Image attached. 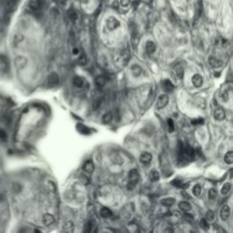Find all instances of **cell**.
<instances>
[{
  "label": "cell",
  "instance_id": "14",
  "mask_svg": "<svg viewBox=\"0 0 233 233\" xmlns=\"http://www.w3.org/2000/svg\"><path fill=\"white\" fill-rule=\"evenodd\" d=\"M94 168H95V166H94V163L91 160H88L83 166V169L87 173H92L94 171Z\"/></svg>",
  "mask_w": 233,
  "mask_h": 233
},
{
  "label": "cell",
  "instance_id": "13",
  "mask_svg": "<svg viewBox=\"0 0 233 233\" xmlns=\"http://www.w3.org/2000/svg\"><path fill=\"white\" fill-rule=\"evenodd\" d=\"M162 86H163V89L165 91L167 92H171V91H173L174 89V85L171 83L170 80L168 79H166L162 82Z\"/></svg>",
  "mask_w": 233,
  "mask_h": 233
},
{
  "label": "cell",
  "instance_id": "39",
  "mask_svg": "<svg viewBox=\"0 0 233 233\" xmlns=\"http://www.w3.org/2000/svg\"><path fill=\"white\" fill-rule=\"evenodd\" d=\"M191 122L193 125H202L204 123V120L202 118H199V119H193Z\"/></svg>",
  "mask_w": 233,
  "mask_h": 233
},
{
  "label": "cell",
  "instance_id": "31",
  "mask_svg": "<svg viewBox=\"0 0 233 233\" xmlns=\"http://www.w3.org/2000/svg\"><path fill=\"white\" fill-rule=\"evenodd\" d=\"M78 62L80 65L82 66H85L86 64H87V56H86L85 52H81L80 56H79V58H78Z\"/></svg>",
  "mask_w": 233,
  "mask_h": 233
},
{
  "label": "cell",
  "instance_id": "12",
  "mask_svg": "<svg viewBox=\"0 0 233 233\" xmlns=\"http://www.w3.org/2000/svg\"><path fill=\"white\" fill-rule=\"evenodd\" d=\"M29 7L34 10V11H38L41 7V1L40 0H30L28 3Z\"/></svg>",
  "mask_w": 233,
  "mask_h": 233
},
{
  "label": "cell",
  "instance_id": "7",
  "mask_svg": "<svg viewBox=\"0 0 233 233\" xmlns=\"http://www.w3.org/2000/svg\"><path fill=\"white\" fill-rule=\"evenodd\" d=\"M59 82V77L57 73H52L51 75H49V77L47 78V84L50 87H54V86H57Z\"/></svg>",
  "mask_w": 233,
  "mask_h": 233
},
{
  "label": "cell",
  "instance_id": "28",
  "mask_svg": "<svg viewBox=\"0 0 233 233\" xmlns=\"http://www.w3.org/2000/svg\"><path fill=\"white\" fill-rule=\"evenodd\" d=\"M172 185H174V186H176V187H179V188H181V189H186V188H188V184H184L182 181H180V180H179V179H174L173 181H172Z\"/></svg>",
  "mask_w": 233,
  "mask_h": 233
},
{
  "label": "cell",
  "instance_id": "38",
  "mask_svg": "<svg viewBox=\"0 0 233 233\" xmlns=\"http://www.w3.org/2000/svg\"><path fill=\"white\" fill-rule=\"evenodd\" d=\"M168 130L169 132H173L174 131V123H173V120L172 119H168Z\"/></svg>",
  "mask_w": 233,
  "mask_h": 233
},
{
  "label": "cell",
  "instance_id": "1",
  "mask_svg": "<svg viewBox=\"0 0 233 233\" xmlns=\"http://www.w3.org/2000/svg\"><path fill=\"white\" fill-rule=\"evenodd\" d=\"M139 179V171L136 168L131 169L128 172V188L129 189H132L135 186L137 185V183Z\"/></svg>",
  "mask_w": 233,
  "mask_h": 233
},
{
  "label": "cell",
  "instance_id": "9",
  "mask_svg": "<svg viewBox=\"0 0 233 233\" xmlns=\"http://www.w3.org/2000/svg\"><path fill=\"white\" fill-rule=\"evenodd\" d=\"M226 115H225V111H224V109L221 108V107H218L215 109V111H214V118L216 120H223L225 118Z\"/></svg>",
  "mask_w": 233,
  "mask_h": 233
},
{
  "label": "cell",
  "instance_id": "23",
  "mask_svg": "<svg viewBox=\"0 0 233 233\" xmlns=\"http://www.w3.org/2000/svg\"><path fill=\"white\" fill-rule=\"evenodd\" d=\"M150 179L152 182H156L159 179V173L157 170H151L150 173Z\"/></svg>",
  "mask_w": 233,
  "mask_h": 233
},
{
  "label": "cell",
  "instance_id": "2",
  "mask_svg": "<svg viewBox=\"0 0 233 233\" xmlns=\"http://www.w3.org/2000/svg\"><path fill=\"white\" fill-rule=\"evenodd\" d=\"M106 26H107V28L110 31H113L115 29H117L119 26H120V23L119 21L114 17H109L107 18L106 20Z\"/></svg>",
  "mask_w": 233,
  "mask_h": 233
},
{
  "label": "cell",
  "instance_id": "40",
  "mask_svg": "<svg viewBox=\"0 0 233 233\" xmlns=\"http://www.w3.org/2000/svg\"><path fill=\"white\" fill-rule=\"evenodd\" d=\"M120 5L123 7H128L130 5V0H120Z\"/></svg>",
  "mask_w": 233,
  "mask_h": 233
},
{
  "label": "cell",
  "instance_id": "17",
  "mask_svg": "<svg viewBox=\"0 0 233 233\" xmlns=\"http://www.w3.org/2000/svg\"><path fill=\"white\" fill-rule=\"evenodd\" d=\"M100 215L102 218H110V217H112L113 213L111 211V210H109L108 208H102L101 210H100Z\"/></svg>",
  "mask_w": 233,
  "mask_h": 233
},
{
  "label": "cell",
  "instance_id": "37",
  "mask_svg": "<svg viewBox=\"0 0 233 233\" xmlns=\"http://www.w3.org/2000/svg\"><path fill=\"white\" fill-rule=\"evenodd\" d=\"M7 139V134L2 128H0V141H6Z\"/></svg>",
  "mask_w": 233,
  "mask_h": 233
},
{
  "label": "cell",
  "instance_id": "19",
  "mask_svg": "<svg viewBox=\"0 0 233 233\" xmlns=\"http://www.w3.org/2000/svg\"><path fill=\"white\" fill-rule=\"evenodd\" d=\"M175 199H173V198H166V199H163L161 201H160V203L163 205V206H165V207H171L172 206L174 203H175Z\"/></svg>",
  "mask_w": 233,
  "mask_h": 233
},
{
  "label": "cell",
  "instance_id": "34",
  "mask_svg": "<svg viewBox=\"0 0 233 233\" xmlns=\"http://www.w3.org/2000/svg\"><path fill=\"white\" fill-rule=\"evenodd\" d=\"M214 218H215V215H214V212L212 210H208L206 213V220L207 221H213Z\"/></svg>",
  "mask_w": 233,
  "mask_h": 233
},
{
  "label": "cell",
  "instance_id": "18",
  "mask_svg": "<svg viewBox=\"0 0 233 233\" xmlns=\"http://www.w3.org/2000/svg\"><path fill=\"white\" fill-rule=\"evenodd\" d=\"M131 73H132V75L134 76V77H139V76H140V74H141V72H142V69H141V68L140 67H139L138 65H133L132 67H131Z\"/></svg>",
  "mask_w": 233,
  "mask_h": 233
},
{
  "label": "cell",
  "instance_id": "15",
  "mask_svg": "<svg viewBox=\"0 0 233 233\" xmlns=\"http://www.w3.org/2000/svg\"><path fill=\"white\" fill-rule=\"evenodd\" d=\"M179 208L182 211L188 212L191 210V205L188 202V201H181L179 204Z\"/></svg>",
  "mask_w": 233,
  "mask_h": 233
},
{
  "label": "cell",
  "instance_id": "43",
  "mask_svg": "<svg viewBox=\"0 0 233 233\" xmlns=\"http://www.w3.org/2000/svg\"><path fill=\"white\" fill-rule=\"evenodd\" d=\"M56 1H57V3H59L60 5H64V4L66 3L67 0H56Z\"/></svg>",
  "mask_w": 233,
  "mask_h": 233
},
{
  "label": "cell",
  "instance_id": "29",
  "mask_svg": "<svg viewBox=\"0 0 233 233\" xmlns=\"http://www.w3.org/2000/svg\"><path fill=\"white\" fill-rule=\"evenodd\" d=\"M224 160L227 164H232L233 162V152L232 151H229L228 153H226L224 157Z\"/></svg>",
  "mask_w": 233,
  "mask_h": 233
},
{
  "label": "cell",
  "instance_id": "35",
  "mask_svg": "<svg viewBox=\"0 0 233 233\" xmlns=\"http://www.w3.org/2000/svg\"><path fill=\"white\" fill-rule=\"evenodd\" d=\"M192 191H193L194 196H196V197H197V196H200V193H201V188H200V185H195Z\"/></svg>",
  "mask_w": 233,
  "mask_h": 233
},
{
  "label": "cell",
  "instance_id": "21",
  "mask_svg": "<svg viewBox=\"0 0 233 233\" xmlns=\"http://www.w3.org/2000/svg\"><path fill=\"white\" fill-rule=\"evenodd\" d=\"M106 81H107V80H106V78L103 77V76L97 77V78H96V84H97V87H99V88L104 87L105 84H106Z\"/></svg>",
  "mask_w": 233,
  "mask_h": 233
},
{
  "label": "cell",
  "instance_id": "32",
  "mask_svg": "<svg viewBox=\"0 0 233 233\" xmlns=\"http://www.w3.org/2000/svg\"><path fill=\"white\" fill-rule=\"evenodd\" d=\"M68 17L72 22H75L78 19V14L76 13L75 10H72V9L68 11Z\"/></svg>",
  "mask_w": 233,
  "mask_h": 233
},
{
  "label": "cell",
  "instance_id": "11",
  "mask_svg": "<svg viewBox=\"0 0 233 233\" xmlns=\"http://www.w3.org/2000/svg\"><path fill=\"white\" fill-rule=\"evenodd\" d=\"M54 221H55V218L53 215L46 213L43 216V223L45 226H50L51 224L54 223Z\"/></svg>",
  "mask_w": 233,
  "mask_h": 233
},
{
  "label": "cell",
  "instance_id": "5",
  "mask_svg": "<svg viewBox=\"0 0 233 233\" xmlns=\"http://www.w3.org/2000/svg\"><path fill=\"white\" fill-rule=\"evenodd\" d=\"M139 160L140 162L145 165V166H148L151 163V160H152V155L149 152H144L141 154L140 158H139Z\"/></svg>",
  "mask_w": 233,
  "mask_h": 233
},
{
  "label": "cell",
  "instance_id": "36",
  "mask_svg": "<svg viewBox=\"0 0 233 233\" xmlns=\"http://www.w3.org/2000/svg\"><path fill=\"white\" fill-rule=\"evenodd\" d=\"M200 227H201L203 229H205V230H208V228H210V226H208V221L206 220V218H202V219L200 220Z\"/></svg>",
  "mask_w": 233,
  "mask_h": 233
},
{
  "label": "cell",
  "instance_id": "42",
  "mask_svg": "<svg viewBox=\"0 0 233 233\" xmlns=\"http://www.w3.org/2000/svg\"><path fill=\"white\" fill-rule=\"evenodd\" d=\"M6 200V197H5V195L2 194V193H0V203H3Z\"/></svg>",
  "mask_w": 233,
  "mask_h": 233
},
{
  "label": "cell",
  "instance_id": "45",
  "mask_svg": "<svg viewBox=\"0 0 233 233\" xmlns=\"http://www.w3.org/2000/svg\"><path fill=\"white\" fill-rule=\"evenodd\" d=\"M78 50L77 49V48H75V49L73 50V53H74V54H78Z\"/></svg>",
  "mask_w": 233,
  "mask_h": 233
},
{
  "label": "cell",
  "instance_id": "20",
  "mask_svg": "<svg viewBox=\"0 0 233 233\" xmlns=\"http://www.w3.org/2000/svg\"><path fill=\"white\" fill-rule=\"evenodd\" d=\"M1 121L3 122V123H5V125H8L10 122L12 121V116L10 113H4L1 117Z\"/></svg>",
  "mask_w": 233,
  "mask_h": 233
},
{
  "label": "cell",
  "instance_id": "44",
  "mask_svg": "<svg viewBox=\"0 0 233 233\" xmlns=\"http://www.w3.org/2000/svg\"><path fill=\"white\" fill-rule=\"evenodd\" d=\"M217 230H218V232H225V229H221V228H218Z\"/></svg>",
  "mask_w": 233,
  "mask_h": 233
},
{
  "label": "cell",
  "instance_id": "10",
  "mask_svg": "<svg viewBox=\"0 0 233 233\" xmlns=\"http://www.w3.org/2000/svg\"><path fill=\"white\" fill-rule=\"evenodd\" d=\"M229 215H230L229 207L228 205H224L221 208V210H220V218H221L222 220H227Z\"/></svg>",
  "mask_w": 233,
  "mask_h": 233
},
{
  "label": "cell",
  "instance_id": "33",
  "mask_svg": "<svg viewBox=\"0 0 233 233\" xmlns=\"http://www.w3.org/2000/svg\"><path fill=\"white\" fill-rule=\"evenodd\" d=\"M73 82H74V85L76 86L77 88H81L83 86V83H84L82 78H80V77H76L74 78V81H73Z\"/></svg>",
  "mask_w": 233,
  "mask_h": 233
},
{
  "label": "cell",
  "instance_id": "8",
  "mask_svg": "<svg viewBox=\"0 0 233 233\" xmlns=\"http://www.w3.org/2000/svg\"><path fill=\"white\" fill-rule=\"evenodd\" d=\"M191 81H192V84L195 88H200L203 84V78L200 74H195L192 77Z\"/></svg>",
  "mask_w": 233,
  "mask_h": 233
},
{
  "label": "cell",
  "instance_id": "24",
  "mask_svg": "<svg viewBox=\"0 0 233 233\" xmlns=\"http://www.w3.org/2000/svg\"><path fill=\"white\" fill-rule=\"evenodd\" d=\"M230 189H231V184H230L229 182H227V183H225L224 185L222 186L220 192H221L222 195L225 196V195H227V194L230 191Z\"/></svg>",
  "mask_w": 233,
  "mask_h": 233
},
{
  "label": "cell",
  "instance_id": "41",
  "mask_svg": "<svg viewBox=\"0 0 233 233\" xmlns=\"http://www.w3.org/2000/svg\"><path fill=\"white\" fill-rule=\"evenodd\" d=\"M184 218H187L186 219L189 220H189H190V221H192V220H193V217L191 215H189V214H185V215H184Z\"/></svg>",
  "mask_w": 233,
  "mask_h": 233
},
{
  "label": "cell",
  "instance_id": "25",
  "mask_svg": "<svg viewBox=\"0 0 233 233\" xmlns=\"http://www.w3.org/2000/svg\"><path fill=\"white\" fill-rule=\"evenodd\" d=\"M112 118H113L112 113L107 112V113H106V114L103 115V117H102V122H103L104 124H108L109 122L112 120Z\"/></svg>",
  "mask_w": 233,
  "mask_h": 233
},
{
  "label": "cell",
  "instance_id": "26",
  "mask_svg": "<svg viewBox=\"0 0 233 233\" xmlns=\"http://www.w3.org/2000/svg\"><path fill=\"white\" fill-rule=\"evenodd\" d=\"M16 64L17 67L19 68H24L27 64V59L25 57H19L16 59Z\"/></svg>",
  "mask_w": 233,
  "mask_h": 233
},
{
  "label": "cell",
  "instance_id": "4",
  "mask_svg": "<svg viewBox=\"0 0 233 233\" xmlns=\"http://www.w3.org/2000/svg\"><path fill=\"white\" fill-rule=\"evenodd\" d=\"M9 69V61L4 55H0V71L7 72Z\"/></svg>",
  "mask_w": 233,
  "mask_h": 233
},
{
  "label": "cell",
  "instance_id": "27",
  "mask_svg": "<svg viewBox=\"0 0 233 233\" xmlns=\"http://www.w3.org/2000/svg\"><path fill=\"white\" fill-rule=\"evenodd\" d=\"M175 74H176V76L179 78V79H181V78H183V76H184V69H183V68L181 67V66H177L176 67V68H175Z\"/></svg>",
  "mask_w": 233,
  "mask_h": 233
},
{
  "label": "cell",
  "instance_id": "3",
  "mask_svg": "<svg viewBox=\"0 0 233 233\" xmlns=\"http://www.w3.org/2000/svg\"><path fill=\"white\" fill-rule=\"evenodd\" d=\"M169 101V97L168 95H161L160 97L158 99V102H157V107L158 109H162L164 108Z\"/></svg>",
  "mask_w": 233,
  "mask_h": 233
},
{
  "label": "cell",
  "instance_id": "22",
  "mask_svg": "<svg viewBox=\"0 0 233 233\" xmlns=\"http://www.w3.org/2000/svg\"><path fill=\"white\" fill-rule=\"evenodd\" d=\"M11 189H12V191H13L15 194H18V193H20L21 190H22V186L20 185V183L15 182V183L12 184Z\"/></svg>",
  "mask_w": 233,
  "mask_h": 233
},
{
  "label": "cell",
  "instance_id": "6",
  "mask_svg": "<svg viewBox=\"0 0 233 233\" xmlns=\"http://www.w3.org/2000/svg\"><path fill=\"white\" fill-rule=\"evenodd\" d=\"M208 64H210V66L213 68H220V67L223 66L222 61L219 60V59H217L214 57H208Z\"/></svg>",
  "mask_w": 233,
  "mask_h": 233
},
{
  "label": "cell",
  "instance_id": "16",
  "mask_svg": "<svg viewBox=\"0 0 233 233\" xmlns=\"http://www.w3.org/2000/svg\"><path fill=\"white\" fill-rule=\"evenodd\" d=\"M146 50L148 54H153L156 51V44L153 41H148L146 44Z\"/></svg>",
  "mask_w": 233,
  "mask_h": 233
},
{
  "label": "cell",
  "instance_id": "30",
  "mask_svg": "<svg viewBox=\"0 0 233 233\" xmlns=\"http://www.w3.org/2000/svg\"><path fill=\"white\" fill-rule=\"evenodd\" d=\"M217 194H218V192H217L216 189H214V188H212L208 190V199H210V200H214L217 198Z\"/></svg>",
  "mask_w": 233,
  "mask_h": 233
}]
</instances>
